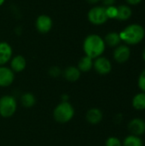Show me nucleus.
I'll use <instances>...</instances> for the list:
<instances>
[{"label": "nucleus", "instance_id": "obj_1", "mask_svg": "<svg viewBox=\"0 0 145 146\" xmlns=\"http://www.w3.org/2000/svg\"><path fill=\"white\" fill-rule=\"evenodd\" d=\"M106 47L103 38L97 33L88 34L83 40L82 48L85 55L93 60L103 56Z\"/></svg>", "mask_w": 145, "mask_h": 146}, {"label": "nucleus", "instance_id": "obj_2", "mask_svg": "<svg viewBox=\"0 0 145 146\" xmlns=\"http://www.w3.org/2000/svg\"><path fill=\"white\" fill-rule=\"evenodd\" d=\"M119 34L121 42L125 44L128 46L137 45L144 39L145 29L141 24L131 23L125 27Z\"/></svg>", "mask_w": 145, "mask_h": 146}, {"label": "nucleus", "instance_id": "obj_3", "mask_svg": "<svg viewBox=\"0 0 145 146\" xmlns=\"http://www.w3.org/2000/svg\"><path fill=\"white\" fill-rule=\"evenodd\" d=\"M75 110L73 105L68 102H61L53 111V117L55 121L59 123L69 122L74 116Z\"/></svg>", "mask_w": 145, "mask_h": 146}, {"label": "nucleus", "instance_id": "obj_4", "mask_svg": "<svg viewBox=\"0 0 145 146\" xmlns=\"http://www.w3.org/2000/svg\"><path fill=\"white\" fill-rule=\"evenodd\" d=\"M88 21L94 26H102L109 19L106 15V8L103 5H94L87 12Z\"/></svg>", "mask_w": 145, "mask_h": 146}, {"label": "nucleus", "instance_id": "obj_5", "mask_svg": "<svg viewBox=\"0 0 145 146\" xmlns=\"http://www.w3.org/2000/svg\"><path fill=\"white\" fill-rule=\"evenodd\" d=\"M17 110V101L14 96L4 95L0 98V115L9 118L15 115Z\"/></svg>", "mask_w": 145, "mask_h": 146}, {"label": "nucleus", "instance_id": "obj_6", "mask_svg": "<svg viewBox=\"0 0 145 146\" xmlns=\"http://www.w3.org/2000/svg\"><path fill=\"white\" fill-rule=\"evenodd\" d=\"M35 28L41 34H46L50 33L53 27L52 18L45 14L39 15L35 20Z\"/></svg>", "mask_w": 145, "mask_h": 146}, {"label": "nucleus", "instance_id": "obj_7", "mask_svg": "<svg viewBox=\"0 0 145 146\" xmlns=\"http://www.w3.org/2000/svg\"><path fill=\"white\" fill-rule=\"evenodd\" d=\"M93 68L98 74L107 75L111 73L113 65L109 58L101 56L93 60Z\"/></svg>", "mask_w": 145, "mask_h": 146}, {"label": "nucleus", "instance_id": "obj_8", "mask_svg": "<svg viewBox=\"0 0 145 146\" xmlns=\"http://www.w3.org/2000/svg\"><path fill=\"white\" fill-rule=\"evenodd\" d=\"M131 55H132V51L130 46L125 44H121L117 47L114 48L113 58L119 64H123L127 62L131 57Z\"/></svg>", "mask_w": 145, "mask_h": 146}, {"label": "nucleus", "instance_id": "obj_9", "mask_svg": "<svg viewBox=\"0 0 145 146\" xmlns=\"http://www.w3.org/2000/svg\"><path fill=\"white\" fill-rule=\"evenodd\" d=\"M127 129L130 134L141 137L145 134V121L140 117H134L129 121Z\"/></svg>", "mask_w": 145, "mask_h": 146}, {"label": "nucleus", "instance_id": "obj_10", "mask_svg": "<svg viewBox=\"0 0 145 146\" xmlns=\"http://www.w3.org/2000/svg\"><path fill=\"white\" fill-rule=\"evenodd\" d=\"M15 80V73L9 67L0 66V87H8Z\"/></svg>", "mask_w": 145, "mask_h": 146}, {"label": "nucleus", "instance_id": "obj_11", "mask_svg": "<svg viewBox=\"0 0 145 146\" xmlns=\"http://www.w3.org/2000/svg\"><path fill=\"white\" fill-rule=\"evenodd\" d=\"M13 56V48L6 41H0V66H5Z\"/></svg>", "mask_w": 145, "mask_h": 146}, {"label": "nucleus", "instance_id": "obj_12", "mask_svg": "<svg viewBox=\"0 0 145 146\" xmlns=\"http://www.w3.org/2000/svg\"><path fill=\"white\" fill-rule=\"evenodd\" d=\"M9 63H10L9 68L15 74L21 73L24 71L26 68V60L21 55L13 56L11 60L9 61Z\"/></svg>", "mask_w": 145, "mask_h": 146}, {"label": "nucleus", "instance_id": "obj_13", "mask_svg": "<svg viewBox=\"0 0 145 146\" xmlns=\"http://www.w3.org/2000/svg\"><path fill=\"white\" fill-rule=\"evenodd\" d=\"M85 119L88 123L91 125H97L103 121V113L98 108H91L86 112Z\"/></svg>", "mask_w": 145, "mask_h": 146}, {"label": "nucleus", "instance_id": "obj_14", "mask_svg": "<svg viewBox=\"0 0 145 146\" xmlns=\"http://www.w3.org/2000/svg\"><path fill=\"white\" fill-rule=\"evenodd\" d=\"M62 76L69 82H75L79 80L81 72L76 66H68L62 71Z\"/></svg>", "mask_w": 145, "mask_h": 146}, {"label": "nucleus", "instance_id": "obj_15", "mask_svg": "<svg viewBox=\"0 0 145 146\" xmlns=\"http://www.w3.org/2000/svg\"><path fill=\"white\" fill-rule=\"evenodd\" d=\"M106 46L110 48H115L121 44V40L120 38V34L117 32L112 31L109 32L103 38Z\"/></svg>", "mask_w": 145, "mask_h": 146}, {"label": "nucleus", "instance_id": "obj_16", "mask_svg": "<svg viewBox=\"0 0 145 146\" xmlns=\"http://www.w3.org/2000/svg\"><path fill=\"white\" fill-rule=\"evenodd\" d=\"M118 8V15L116 20L121 21H128L132 15V9L131 6L128 4H121L117 6Z\"/></svg>", "mask_w": 145, "mask_h": 146}, {"label": "nucleus", "instance_id": "obj_17", "mask_svg": "<svg viewBox=\"0 0 145 146\" xmlns=\"http://www.w3.org/2000/svg\"><path fill=\"white\" fill-rule=\"evenodd\" d=\"M132 106L136 110H145V92H138L135 94L132 99Z\"/></svg>", "mask_w": 145, "mask_h": 146}, {"label": "nucleus", "instance_id": "obj_18", "mask_svg": "<svg viewBox=\"0 0 145 146\" xmlns=\"http://www.w3.org/2000/svg\"><path fill=\"white\" fill-rule=\"evenodd\" d=\"M77 68L79 69L81 73L90 72L93 68V59L85 55L79 59Z\"/></svg>", "mask_w": 145, "mask_h": 146}, {"label": "nucleus", "instance_id": "obj_19", "mask_svg": "<svg viewBox=\"0 0 145 146\" xmlns=\"http://www.w3.org/2000/svg\"><path fill=\"white\" fill-rule=\"evenodd\" d=\"M122 146H144L141 137L129 134L122 141Z\"/></svg>", "mask_w": 145, "mask_h": 146}, {"label": "nucleus", "instance_id": "obj_20", "mask_svg": "<svg viewBox=\"0 0 145 146\" xmlns=\"http://www.w3.org/2000/svg\"><path fill=\"white\" fill-rule=\"evenodd\" d=\"M21 103L25 108H32L36 104V98L32 93L26 92L23 93L21 97Z\"/></svg>", "mask_w": 145, "mask_h": 146}, {"label": "nucleus", "instance_id": "obj_21", "mask_svg": "<svg viewBox=\"0 0 145 146\" xmlns=\"http://www.w3.org/2000/svg\"><path fill=\"white\" fill-rule=\"evenodd\" d=\"M106 8V15L109 20L110 19H115L117 18V15H118V8L115 5H112V6H109V7H105Z\"/></svg>", "mask_w": 145, "mask_h": 146}, {"label": "nucleus", "instance_id": "obj_22", "mask_svg": "<svg viewBox=\"0 0 145 146\" xmlns=\"http://www.w3.org/2000/svg\"><path fill=\"white\" fill-rule=\"evenodd\" d=\"M105 146H122V141L118 137L111 136L106 139Z\"/></svg>", "mask_w": 145, "mask_h": 146}, {"label": "nucleus", "instance_id": "obj_23", "mask_svg": "<svg viewBox=\"0 0 145 146\" xmlns=\"http://www.w3.org/2000/svg\"><path fill=\"white\" fill-rule=\"evenodd\" d=\"M138 87L142 92H145V68L140 72L138 77Z\"/></svg>", "mask_w": 145, "mask_h": 146}, {"label": "nucleus", "instance_id": "obj_24", "mask_svg": "<svg viewBox=\"0 0 145 146\" xmlns=\"http://www.w3.org/2000/svg\"><path fill=\"white\" fill-rule=\"evenodd\" d=\"M48 74L52 78H58L61 75H62V70L58 66H52L49 68Z\"/></svg>", "mask_w": 145, "mask_h": 146}, {"label": "nucleus", "instance_id": "obj_25", "mask_svg": "<svg viewBox=\"0 0 145 146\" xmlns=\"http://www.w3.org/2000/svg\"><path fill=\"white\" fill-rule=\"evenodd\" d=\"M103 6L104 7H109V6H112L115 5L116 3V0H101Z\"/></svg>", "mask_w": 145, "mask_h": 146}, {"label": "nucleus", "instance_id": "obj_26", "mask_svg": "<svg viewBox=\"0 0 145 146\" xmlns=\"http://www.w3.org/2000/svg\"><path fill=\"white\" fill-rule=\"evenodd\" d=\"M143 0H126V4H128L129 6H136L138 5L139 3H142Z\"/></svg>", "mask_w": 145, "mask_h": 146}, {"label": "nucleus", "instance_id": "obj_27", "mask_svg": "<svg viewBox=\"0 0 145 146\" xmlns=\"http://www.w3.org/2000/svg\"><path fill=\"white\" fill-rule=\"evenodd\" d=\"M89 4H91V5H97L98 3L101 2V0H85Z\"/></svg>", "mask_w": 145, "mask_h": 146}, {"label": "nucleus", "instance_id": "obj_28", "mask_svg": "<svg viewBox=\"0 0 145 146\" xmlns=\"http://www.w3.org/2000/svg\"><path fill=\"white\" fill-rule=\"evenodd\" d=\"M142 58H143L144 62H145V47H144V48L143 51H142Z\"/></svg>", "mask_w": 145, "mask_h": 146}, {"label": "nucleus", "instance_id": "obj_29", "mask_svg": "<svg viewBox=\"0 0 145 146\" xmlns=\"http://www.w3.org/2000/svg\"><path fill=\"white\" fill-rule=\"evenodd\" d=\"M5 1H6V0H0V7H2V6L4 4Z\"/></svg>", "mask_w": 145, "mask_h": 146}]
</instances>
